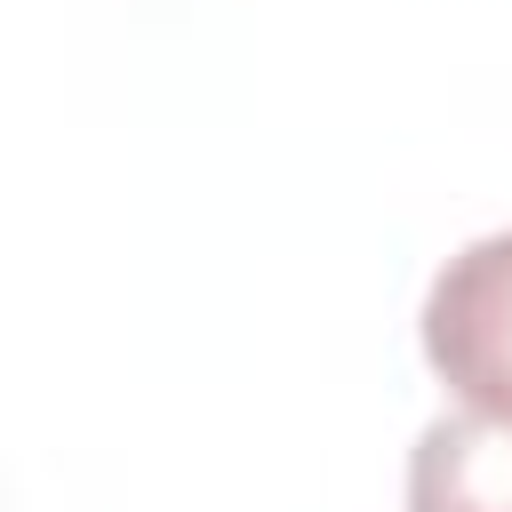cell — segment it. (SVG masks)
<instances>
[{
	"instance_id": "cell-2",
	"label": "cell",
	"mask_w": 512,
	"mask_h": 512,
	"mask_svg": "<svg viewBox=\"0 0 512 512\" xmlns=\"http://www.w3.org/2000/svg\"><path fill=\"white\" fill-rule=\"evenodd\" d=\"M408 512H512V416H432L408 448Z\"/></svg>"
},
{
	"instance_id": "cell-1",
	"label": "cell",
	"mask_w": 512,
	"mask_h": 512,
	"mask_svg": "<svg viewBox=\"0 0 512 512\" xmlns=\"http://www.w3.org/2000/svg\"><path fill=\"white\" fill-rule=\"evenodd\" d=\"M424 360L432 376L488 416H512V232L456 248L424 296Z\"/></svg>"
}]
</instances>
